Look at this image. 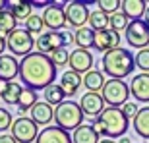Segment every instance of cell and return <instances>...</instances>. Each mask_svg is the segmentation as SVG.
I'll list each match as a JSON object with an SVG mask.
<instances>
[{"label": "cell", "mask_w": 149, "mask_h": 143, "mask_svg": "<svg viewBox=\"0 0 149 143\" xmlns=\"http://www.w3.org/2000/svg\"><path fill=\"white\" fill-rule=\"evenodd\" d=\"M35 47H37V52L50 56L54 50L62 49V47L66 49V44H64V35H62V31H45L43 35L37 37Z\"/></svg>", "instance_id": "obj_11"}, {"label": "cell", "mask_w": 149, "mask_h": 143, "mask_svg": "<svg viewBox=\"0 0 149 143\" xmlns=\"http://www.w3.org/2000/svg\"><path fill=\"white\" fill-rule=\"evenodd\" d=\"M4 8H6V2H4V0H0V10H4Z\"/></svg>", "instance_id": "obj_45"}, {"label": "cell", "mask_w": 149, "mask_h": 143, "mask_svg": "<svg viewBox=\"0 0 149 143\" xmlns=\"http://www.w3.org/2000/svg\"><path fill=\"white\" fill-rule=\"evenodd\" d=\"M120 44V33H116L112 29H103V31H95V43L93 49L99 52H109V50L118 49Z\"/></svg>", "instance_id": "obj_13"}, {"label": "cell", "mask_w": 149, "mask_h": 143, "mask_svg": "<svg viewBox=\"0 0 149 143\" xmlns=\"http://www.w3.org/2000/svg\"><path fill=\"white\" fill-rule=\"evenodd\" d=\"M124 37H126V43L132 49H139V50L147 49L149 47V23L145 19L130 22L128 29L124 31Z\"/></svg>", "instance_id": "obj_7"}, {"label": "cell", "mask_w": 149, "mask_h": 143, "mask_svg": "<svg viewBox=\"0 0 149 143\" xmlns=\"http://www.w3.org/2000/svg\"><path fill=\"white\" fill-rule=\"evenodd\" d=\"M97 6H99L101 12H105L107 16H112V14L118 12V8H122V2L120 0H99Z\"/></svg>", "instance_id": "obj_34"}, {"label": "cell", "mask_w": 149, "mask_h": 143, "mask_svg": "<svg viewBox=\"0 0 149 143\" xmlns=\"http://www.w3.org/2000/svg\"><path fill=\"white\" fill-rule=\"evenodd\" d=\"M147 10V2L145 0H124L122 2V12L126 14L130 19H141V16H145Z\"/></svg>", "instance_id": "obj_22"}, {"label": "cell", "mask_w": 149, "mask_h": 143, "mask_svg": "<svg viewBox=\"0 0 149 143\" xmlns=\"http://www.w3.org/2000/svg\"><path fill=\"white\" fill-rule=\"evenodd\" d=\"M4 49H6V37H4V35H0V56H2Z\"/></svg>", "instance_id": "obj_41"}, {"label": "cell", "mask_w": 149, "mask_h": 143, "mask_svg": "<svg viewBox=\"0 0 149 143\" xmlns=\"http://www.w3.org/2000/svg\"><path fill=\"white\" fill-rule=\"evenodd\" d=\"M12 137L17 143H33L39 137V126L27 116H19L17 120H14Z\"/></svg>", "instance_id": "obj_8"}, {"label": "cell", "mask_w": 149, "mask_h": 143, "mask_svg": "<svg viewBox=\"0 0 149 143\" xmlns=\"http://www.w3.org/2000/svg\"><path fill=\"white\" fill-rule=\"evenodd\" d=\"M99 137L101 135L93 130L91 124H81V126L72 133L74 143H99Z\"/></svg>", "instance_id": "obj_23"}, {"label": "cell", "mask_w": 149, "mask_h": 143, "mask_svg": "<svg viewBox=\"0 0 149 143\" xmlns=\"http://www.w3.org/2000/svg\"><path fill=\"white\" fill-rule=\"evenodd\" d=\"M128 97H130V85H126L122 79H109L103 87V99L112 108H118L120 105L124 106L128 103Z\"/></svg>", "instance_id": "obj_6"}, {"label": "cell", "mask_w": 149, "mask_h": 143, "mask_svg": "<svg viewBox=\"0 0 149 143\" xmlns=\"http://www.w3.org/2000/svg\"><path fill=\"white\" fill-rule=\"evenodd\" d=\"M16 76H19V62L12 54H2L0 56V79L14 81Z\"/></svg>", "instance_id": "obj_18"}, {"label": "cell", "mask_w": 149, "mask_h": 143, "mask_svg": "<svg viewBox=\"0 0 149 143\" xmlns=\"http://www.w3.org/2000/svg\"><path fill=\"white\" fill-rule=\"evenodd\" d=\"M64 12H66L68 25H70V27H77V29L85 27L87 22H89V17H91V12H89L87 4H85V2H79V0L68 2Z\"/></svg>", "instance_id": "obj_9"}, {"label": "cell", "mask_w": 149, "mask_h": 143, "mask_svg": "<svg viewBox=\"0 0 149 143\" xmlns=\"http://www.w3.org/2000/svg\"><path fill=\"white\" fill-rule=\"evenodd\" d=\"M122 112H124V116H126L128 120H134L136 116H138V112H139V108H138V105L134 103V101H128L126 105L122 106Z\"/></svg>", "instance_id": "obj_37"}, {"label": "cell", "mask_w": 149, "mask_h": 143, "mask_svg": "<svg viewBox=\"0 0 149 143\" xmlns=\"http://www.w3.org/2000/svg\"><path fill=\"white\" fill-rule=\"evenodd\" d=\"M81 83H83V77L79 76V74H76V72H72V70H66L60 76V83H58V85L64 89L66 97H72V95L77 93V89H79Z\"/></svg>", "instance_id": "obj_20"}, {"label": "cell", "mask_w": 149, "mask_h": 143, "mask_svg": "<svg viewBox=\"0 0 149 143\" xmlns=\"http://www.w3.org/2000/svg\"><path fill=\"white\" fill-rule=\"evenodd\" d=\"M19 79L27 89H47L56 79V66L50 56L41 52H31L19 60Z\"/></svg>", "instance_id": "obj_1"}, {"label": "cell", "mask_w": 149, "mask_h": 143, "mask_svg": "<svg viewBox=\"0 0 149 143\" xmlns=\"http://www.w3.org/2000/svg\"><path fill=\"white\" fill-rule=\"evenodd\" d=\"M6 47L10 49V52L14 56H25L33 52L35 47V39L31 37L29 31H25V27H17L16 31H12L6 37Z\"/></svg>", "instance_id": "obj_5"}, {"label": "cell", "mask_w": 149, "mask_h": 143, "mask_svg": "<svg viewBox=\"0 0 149 143\" xmlns=\"http://www.w3.org/2000/svg\"><path fill=\"white\" fill-rule=\"evenodd\" d=\"M91 126H93V130L99 133V135H107V139L124 137V133L128 132V126H130V120L124 116L122 108L107 106V108L91 122Z\"/></svg>", "instance_id": "obj_2"}, {"label": "cell", "mask_w": 149, "mask_h": 143, "mask_svg": "<svg viewBox=\"0 0 149 143\" xmlns=\"http://www.w3.org/2000/svg\"><path fill=\"white\" fill-rule=\"evenodd\" d=\"M130 95L138 103H149V74H136L132 77Z\"/></svg>", "instance_id": "obj_15"}, {"label": "cell", "mask_w": 149, "mask_h": 143, "mask_svg": "<svg viewBox=\"0 0 149 143\" xmlns=\"http://www.w3.org/2000/svg\"><path fill=\"white\" fill-rule=\"evenodd\" d=\"M35 143H74L70 132L62 130L58 126H47L39 132V137Z\"/></svg>", "instance_id": "obj_16"}, {"label": "cell", "mask_w": 149, "mask_h": 143, "mask_svg": "<svg viewBox=\"0 0 149 143\" xmlns=\"http://www.w3.org/2000/svg\"><path fill=\"white\" fill-rule=\"evenodd\" d=\"M99 143H116L114 139H103V141H99Z\"/></svg>", "instance_id": "obj_43"}, {"label": "cell", "mask_w": 149, "mask_h": 143, "mask_svg": "<svg viewBox=\"0 0 149 143\" xmlns=\"http://www.w3.org/2000/svg\"><path fill=\"white\" fill-rule=\"evenodd\" d=\"M29 118H31L37 126H49L50 122L54 120V108H52L49 103L39 101L37 105L31 108V116H29Z\"/></svg>", "instance_id": "obj_17"}, {"label": "cell", "mask_w": 149, "mask_h": 143, "mask_svg": "<svg viewBox=\"0 0 149 143\" xmlns=\"http://www.w3.org/2000/svg\"><path fill=\"white\" fill-rule=\"evenodd\" d=\"M118 143H132V139L124 135V137H120V139H118Z\"/></svg>", "instance_id": "obj_42"}, {"label": "cell", "mask_w": 149, "mask_h": 143, "mask_svg": "<svg viewBox=\"0 0 149 143\" xmlns=\"http://www.w3.org/2000/svg\"><path fill=\"white\" fill-rule=\"evenodd\" d=\"M74 43L77 44V49L87 50L89 47H93V43H95V31L91 27L76 29V33H74Z\"/></svg>", "instance_id": "obj_26"}, {"label": "cell", "mask_w": 149, "mask_h": 143, "mask_svg": "<svg viewBox=\"0 0 149 143\" xmlns=\"http://www.w3.org/2000/svg\"><path fill=\"white\" fill-rule=\"evenodd\" d=\"M136 68H139L143 74H149V49L138 50V54H136Z\"/></svg>", "instance_id": "obj_36"}, {"label": "cell", "mask_w": 149, "mask_h": 143, "mask_svg": "<svg viewBox=\"0 0 149 143\" xmlns=\"http://www.w3.org/2000/svg\"><path fill=\"white\" fill-rule=\"evenodd\" d=\"M79 106H81L85 116L97 118V116L107 108V103H105V99H103L101 93H85L81 99H79Z\"/></svg>", "instance_id": "obj_12"}, {"label": "cell", "mask_w": 149, "mask_h": 143, "mask_svg": "<svg viewBox=\"0 0 149 143\" xmlns=\"http://www.w3.org/2000/svg\"><path fill=\"white\" fill-rule=\"evenodd\" d=\"M50 60H52V64H54L56 68L58 66H66L68 62H70V50L68 49H58V50H54L52 54H50Z\"/></svg>", "instance_id": "obj_33"}, {"label": "cell", "mask_w": 149, "mask_h": 143, "mask_svg": "<svg viewBox=\"0 0 149 143\" xmlns=\"http://www.w3.org/2000/svg\"><path fill=\"white\" fill-rule=\"evenodd\" d=\"M68 64H70V70L76 74H87V72H91V66H93V54L89 50L76 49L72 50Z\"/></svg>", "instance_id": "obj_14"}, {"label": "cell", "mask_w": 149, "mask_h": 143, "mask_svg": "<svg viewBox=\"0 0 149 143\" xmlns=\"http://www.w3.org/2000/svg\"><path fill=\"white\" fill-rule=\"evenodd\" d=\"M0 143H17L12 135H0Z\"/></svg>", "instance_id": "obj_39"}, {"label": "cell", "mask_w": 149, "mask_h": 143, "mask_svg": "<svg viewBox=\"0 0 149 143\" xmlns=\"http://www.w3.org/2000/svg\"><path fill=\"white\" fill-rule=\"evenodd\" d=\"M8 85H10V81H2L0 79V97L6 93V89H8Z\"/></svg>", "instance_id": "obj_40"}, {"label": "cell", "mask_w": 149, "mask_h": 143, "mask_svg": "<svg viewBox=\"0 0 149 143\" xmlns=\"http://www.w3.org/2000/svg\"><path fill=\"white\" fill-rule=\"evenodd\" d=\"M130 17L124 14V12H116V14H112L111 16V27L109 29H112V31H116V33H120V31H126L128 29V25H130Z\"/></svg>", "instance_id": "obj_31"}, {"label": "cell", "mask_w": 149, "mask_h": 143, "mask_svg": "<svg viewBox=\"0 0 149 143\" xmlns=\"http://www.w3.org/2000/svg\"><path fill=\"white\" fill-rule=\"evenodd\" d=\"M83 118H85V114H83L79 103H74L72 99H66L62 105H58L54 108L56 126L66 130V132H72V130L76 132L77 128L83 124Z\"/></svg>", "instance_id": "obj_4"}, {"label": "cell", "mask_w": 149, "mask_h": 143, "mask_svg": "<svg viewBox=\"0 0 149 143\" xmlns=\"http://www.w3.org/2000/svg\"><path fill=\"white\" fill-rule=\"evenodd\" d=\"M62 35H64V44H66V49H68V44H72V41H74V35L70 31H62Z\"/></svg>", "instance_id": "obj_38"}, {"label": "cell", "mask_w": 149, "mask_h": 143, "mask_svg": "<svg viewBox=\"0 0 149 143\" xmlns=\"http://www.w3.org/2000/svg\"><path fill=\"white\" fill-rule=\"evenodd\" d=\"M89 27L93 31H103V29L111 27V16H107L105 12L95 10L91 12V17H89Z\"/></svg>", "instance_id": "obj_28"}, {"label": "cell", "mask_w": 149, "mask_h": 143, "mask_svg": "<svg viewBox=\"0 0 149 143\" xmlns=\"http://www.w3.org/2000/svg\"><path fill=\"white\" fill-rule=\"evenodd\" d=\"M43 97H45V103H49L50 106H58V105H62V103L66 101L64 89H62L60 85H56V83H52V85H49V87L45 89Z\"/></svg>", "instance_id": "obj_25"}, {"label": "cell", "mask_w": 149, "mask_h": 143, "mask_svg": "<svg viewBox=\"0 0 149 143\" xmlns=\"http://www.w3.org/2000/svg\"><path fill=\"white\" fill-rule=\"evenodd\" d=\"M101 66H103V72L107 76H111V79H124L136 68V56L128 49L118 47L114 50L105 52L103 60H101Z\"/></svg>", "instance_id": "obj_3"}, {"label": "cell", "mask_w": 149, "mask_h": 143, "mask_svg": "<svg viewBox=\"0 0 149 143\" xmlns=\"http://www.w3.org/2000/svg\"><path fill=\"white\" fill-rule=\"evenodd\" d=\"M16 29H17V19L12 16L6 8L0 10V35L8 37V35H10L12 31H16Z\"/></svg>", "instance_id": "obj_29"}, {"label": "cell", "mask_w": 149, "mask_h": 143, "mask_svg": "<svg viewBox=\"0 0 149 143\" xmlns=\"http://www.w3.org/2000/svg\"><path fill=\"white\" fill-rule=\"evenodd\" d=\"M145 22L149 23V8H147V10H145Z\"/></svg>", "instance_id": "obj_44"}, {"label": "cell", "mask_w": 149, "mask_h": 143, "mask_svg": "<svg viewBox=\"0 0 149 143\" xmlns=\"http://www.w3.org/2000/svg\"><path fill=\"white\" fill-rule=\"evenodd\" d=\"M105 77L101 70H91L83 76V87L87 89V93H99L105 87Z\"/></svg>", "instance_id": "obj_21"}, {"label": "cell", "mask_w": 149, "mask_h": 143, "mask_svg": "<svg viewBox=\"0 0 149 143\" xmlns=\"http://www.w3.org/2000/svg\"><path fill=\"white\" fill-rule=\"evenodd\" d=\"M134 132L138 133L139 137L149 139V106L139 108L138 116L134 118Z\"/></svg>", "instance_id": "obj_24"}, {"label": "cell", "mask_w": 149, "mask_h": 143, "mask_svg": "<svg viewBox=\"0 0 149 143\" xmlns=\"http://www.w3.org/2000/svg\"><path fill=\"white\" fill-rule=\"evenodd\" d=\"M12 126H14L12 112L8 108H4V106H0V133L6 132V130H12Z\"/></svg>", "instance_id": "obj_35"}, {"label": "cell", "mask_w": 149, "mask_h": 143, "mask_svg": "<svg viewBox=\"0 0 149 143\" xmlns=\"http://www.w3.org/2000/svg\"><path fill=\"white\" fill-rule=\"evenodd\" d=\"M43 29H45V22H43V16H41V14H33V16L25 22V31H29L31 35L33 33L43 35L45 33Z\"/></svg>", "instance_id": "obj_32"}, {"label": "cell", "mask_w": 149, "mask_h": 143, "mask_svg": "<svg viewBox=\"0 0 149 143\" xmlns=\"http://www.w3.org/2000/svg\"><path fill=\"white\" fill-rule=\"evenodd\" d=\"M22 91H23V87L19 85V83L10 81L6 93L2 95V101H4L6 105H17V101H19V97H22Z\"/></svg>", "instance_id": "obj_30"}, {"label": "cell", "mask_w": 149, "mask_h": 143, "mask_svg": "<svg viewBox=\"0 0 149 143\" xmlns=\"http://www.w3.org/2000/svg\"><path fill=\"white\" fill-rule=\"evenodd\" d=\"M64 8H66L64 2H50V6L43 12L45 27H49L50 31H62V27L68 25Z\"/></svg>", "instance_id": "obj_10"}, {"label": "cell", "mask_w": 149, "mask_h": 143, "mask_svg": "<svg viewBox=\"0 0 149 143\" xmlns=\"http://www.w3.org/2000/svg\"><path fill=\"white\" fill-rule=\"evenodd\" d=\"M37 91H33V89H23L22 91V97H19V101H17V108H19V114L25 116V112L27 110H31L35 105H37Z\"/></svg>", "instance_id": "obj_27"}, {"label": "cell", "mask_w": 149, "mask_h": 143, "mask_svg": "<svg viewBox=\"0 0 149 143\" xmlns=\"http://www.w3.org/2000/svg\"><path fill=\"white\" fill-rule=\"evenodd\" d=\"M6 10L16 19H22V22H27L33 16V6H31V2H25V0H8Z\"/></svg>", "instance_id": "obj_19"}]
</instances>
